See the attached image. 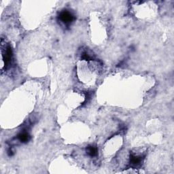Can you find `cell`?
Instances as JSON below:
<instances>
[{"mask_svg":"<svg viewBox=\"0 0 174 174\" xmlns=\"http://www.w3.org/2000/svg\"><path fill=\"white\" fill-rule=\"evenodd\" d=\"M141 161H142V158L140 156H137V155H133L131 154L130 156V164L131 167H136L140 166Z\"/></svg>","mask_w":174,"mask_h":174,"instance_id":"cell-2","label":"cell"},{"mask_svg":"<svg viewBox=\"0 0 174 174\" xmlns=\"http://www.w3.org/2000/svg\"><path fill=\"white\" fill-rule=\"evenodd\" d=\"M59 19L65 25H69L73 21L74 16H73V14L67 10H63L61 12L59 15Z\"/></svg>","mask_w":174,"mask_h":174,"instance_id":"cell-1","label":"cell"},{"mask_svg":"<svg viewBox=\"0 0 174 174\" xmlns=\"http://www.w3.org/2000/svg\"><path fill=\"white\" fill-rule=\"evenodd\" d=\"M87 154L91 157H94L97 154V148L95 146H89L87 148Z\"/></svg>","mask_w":174,"mask_h":174,"instance_id":"cell-4","label":"cell"},{"mask_svg":"<svg viewBox=\"0 0 174 174\" xmlns=\"http://www.w3.org/2000/svg\"><path fill=\"white\" fill-rule=\"evenodd\" d=\"M30 135L26 131H23L20 133L18 135V139H19L21 142L26 143L30 140Z\"/></svg>","mask_w":174,"mask_h":174,"instance_id":"cell-3","label":"cell"}]
</instances>
